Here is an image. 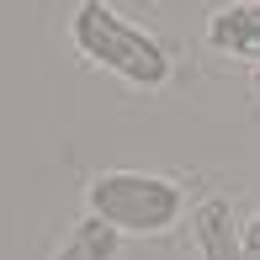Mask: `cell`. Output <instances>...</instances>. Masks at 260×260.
<instances>
[{
    "mask_svg": "<svg viewBox=\"0 0 260 260\" xmlns=\"http://www.w3.org/2000/svg\"><path fill=\"white\" fill-rule=\"evenodd\" d=\"M255 90H260V75H255Z\"/></svg>",
    "mask_w": 260,
    "mask_h": 260,
    "instance_id": "cell-7",
    "label": "cell"
},
{
    "mask_svg": "<svg viewBox=\"0 0 260 260\" xmlns=\"http://www.w3.org/2000/svg\"><path fill=\"white\" fill-rule=\"evenodd\" d=\"M85 202H90V218L112 223L117 234H159V229H170V223L181 218L186 197H181V186L165 181V175L106 170V175L90 181Z\"/></svg>",
    "mask_w": 260,
    "mask_h": 260,
    "instance_id": "cell-2",
    "label": "cell"
},
{
    "mask_svg": "<svg viewBox=\"0 0 260 260\" xmlns=\"http://www.w3.org/2000/svg\"><path fill=\"white\" fill-rule=\"evenodd\" d=\"M191 229H197V244H202V260H250L244 229L234 223L229 202H202L191 212Z\"/></svg>",
    "mask_w": 260,
    "mask_h": 260,
    "instance_id": "cell-4",
    "label": "cell"
},
{
    "mask_svg": "<svg viewBox=\"0 0 260 260\" xmlns=\"http://www.w3.org/2000/svg\"><path fill=\"white\" fill-rule=\"evenodd\" d=\"M69 38L90 64L122 75L127 85H159L170 75V58L149 32H138L127 16H117L106 0H80L75 21H69Z\"/></svg>",
    "mask_w": 260,
    "mask_h": 260,
    "instance_id": "cell-1",
    "label": "cell"
},
{
    "mask_svg": "<svg viewBox=\"0 0 260 260\" xmlns=\"http://www.w3.org/2000/svg\"><path fill=\"white\" fill-rule=\"evenodd\" d=\"M244 250H250V260H260V212L244 223Z\"/></svg>",
    "mask_w": 260,
    "mask_h": 260,
    "instance_id": "cell-6",
    "label": "cell"
},
{
    "mask_svg": "<svg viewBox=\"0 0 260 260\" xmlns=\"http://www.w3.org/2000/svg\"><path fill=\"white\" fill-rule=\"evenodd\" d=\"M117 244H122V234H117L112 223H101V218H80L75 229H69V239L58 244L53 260H117Z\"/></svg>",
    "mask_w": 260,
    "mask_h": 260,
    "instance_id": "cell-5",
    "label": "cell"
},
{
    "mask_svg": "<svg viewBox=\"0 0 260 260\" xmlns=\"http://www.w3.org/2000/svg\"><path fill=\"white\" fill-rule=\"evenodd\" d=\"M207 43L229 58L260 64V0H234V6L212 11L207 21Z\"/></svg>",
    "mask_w": 260,
    "mask_h": 260,
    "instance_id": "cell-3",
    "label": "cell"
}]
</instances>
